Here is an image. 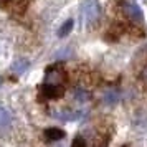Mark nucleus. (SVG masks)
<instances>
[{
  "mask_svg": "<svg viewBox=\"0 0 147 147\" xmlns=\"http://www.w3.org/2000/svg\"><path fill=\"white\" fill-rule=\"evenodd\" d=\"M71 147H86V140H84V137H81V136L74 137Z\"/></svg>",
  "mask_w": 147,
  "mask_h": 147,
  "instance_id": "obj_11",
  "label": "nucleus"
},
{
  "mask_svg": "<svg viewBox=\"0 0 147 147\" xmlns=\"http://www.w3.org/2000/svg\"><path fill=\"white\" fill-rule=\"evenodd\" d=\"M10 2H13V0H0V7H5V5L10 3Z\"/></svg>",
  "mask_w": 147,
  "mask_h": 147,
  "instance_id": "obj_12",
  "label": "nucleus"
},
{
  "mask_svg": "<svg viewBox=\"0 0 147 147\" xmlns=\"http://www.w3.org/2000/svg\"><path fill=\"white\" fill-rule=\"evenodd\" d=\"M74 98H76L78 101H81V102H84V101L89 99L88 93L86 91H83V89H76V91H74Z\"/></svg>",
  "mask_w": 147,
  "mask_h": 147,
  "instance_id": "obj_10",
  "label": "nucleus"
},
{
  "mask_svg": "<svg viewBox=\"0 0 147 147\" xmlns=\"http://www.w3.org/2000/svg\"><path fill=\"white\" fill-rule=\"evenodd\" d=\"M41 94L47 98V99H58L63 96L65 93V88L63 84H51V83H43V86H41Z\"/></svg>",
  "mask_w": 147,
  "mask_h": 147,
  "instance_id": "obj_3",
  "label": "nucleus"
},
{
  "mask_svg": "<svg viewBox=\"0 0 147 147\" xmlns=\"http://www.w3.org/2000/svg\"><path fill=\"white\" fill-rule=\"evenodd\" d=\"M73 27H74V20L73 18H68L63 25H61V28L58 30V36L60 38H65V36H68V35L71 33V30H73Z\"/></svg>",
  "mask_w": 147,
  "mask_h": 147,
  "instance_id": "obj_8",
  "label": "nucleus"
},
{
  "mask_svg": "<svg viewBox=\"0 0 147 147\" xmlns=\"http://www.w3.org/2000/svg\"><path fill=\"white\" fill-rule=\"evenodd\" d=\"M65 80V71L60 66H50L45 74V83H51V84H61Z\"/></svg>",
  "mask_w": 147,
  "mask_h": 147,
  "instance_id": "obj_4",
  "label": "nucleus"
},
{
  "mask_svg": "<svg viewBox=\"0 0 147 147\" xmlns=\"http://www.w3.org/2000/svg\"><path fill=\"white\" fill-rule=\"evenodd\" d=\"M45 137H47V140H60L65 137V131L58 129V127H48L45 131Z\"/></svg>",
  "mask_w": 147,
  "mask_h": 147,
  "instance_id": "obj_7",
  "label": "nucleus"
},
{
  "mask_svg": "<svg viewBox=\"0 0 147 147\" xmlns=\"http://www.w3.org/2000/svg\"><path fill=\"white\" fill-rule=\"evenodd\" d=\"M83 13H84V22H86L88 27H93L96 22L99 20V15H101V8L99 3L96 0H88L83 7Z\"/></svg>",
  "mask_w": 147,
  "mask_h": 147,
  "instance_id": "obj_1",
  "label": "nucleus"
},
{
  "mask_svg": "<svg viewBox=\"0 0 147 147\" xmlns=\"http://www.w3.org/2000/svg\"><path fill=\"white\" fill-rule=\"evenodd\" d=\"M28 66H30V61L27 60V58H20V60H15L13 65H12V69H13L15 74H23L25 71L28 69Z\"/></svg>",
  "mask_w": 147,
  "mask_h": 147,
  "instance_id": "obj_5",
  "label": "nucleus"
},
{
  "mask_svg": "<svg viewBox=\"0 0 147 147\" xmlns=\"http://www.w3.org/2000/svg\"><path fill=\"white\" fill-rule=\"evenodd\" d=\"M124 13L136 23H142L144 22V12L136 2H126L124 3Z\"/></svg>",
  "mask_w": 147,
  "mask_h": 147,
  "instance_id": "obj_2",
  "label": "nucleus"
},
{
  "mask_svg": "<svg viewBox=\"0 0 147 147\" xmlns=\"http://www.w3.org/2000/svg\"><path fill=\"white\" fill-rule=\"evenodd\" d=\"M119 101V93H116V91H107L104 94V102L106 104H116Z\"/></svg>",
  "mask_w": 147,
  "mask_h": 147,
  "instance_id": "obj_9",
  "label": "nucleus"
},
{
  "mask_svg": "<svg viewBox=\"0 0 147 147\" xmlns=\"http://www.w3.org/2000/svg\"><path fill=\"white\" fill-rule=\"evenodd\" d=\"M10 124H12V114L8 113L5 106L0 104V129H7Z\"/></svg>",
  "mask_w": 147,
  "mask_h": 147,
  "instance_id": "obj_6",
  "label": "nucleus"
}]
</instances>
